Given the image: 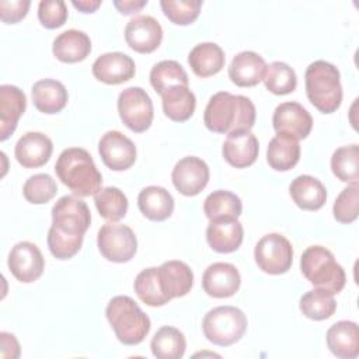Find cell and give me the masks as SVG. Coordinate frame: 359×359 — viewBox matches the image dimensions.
<instances>
[{
    "label": "cell",
    "mask_w": 359,
    "mask_h": 359,
    "mask_svg": "<svg viewBox=\"0 0 359 359\" xmlns=\"http://www.w3.org/2000/svg\"><path fill=\"white\" fill-rule=\"evenodd\" d=\"M94 202L101 217L108 222H118L128 212V198L116 187L101 188L94 195Z\"/></svg>",
    "instance_id": "8d00e7d4"
},
{
    "label": "cell",
    "mask_w": 359,
    "mask_h": 359,
    "mask_svg": "<svg viewBox=\"0 0 359 359\" xmlns=\"http://www.w3.org/2000/svg\"><path fill=\"white\" fill-rule=\"evenodd\" d=\"M171 180L180 194L195 196L203 191L209 182V167L202 158L188 156L174 165Z\"/></svg>",
    "instance_id": "4fadbf2b"
},
{
    "label": "cell",
    "mask_w": 359,
    "mask_h": 359,
    "mask_svg": "<svg viewBox=\"0 0 359 359\" xmlns=\"http://www.w3.org/2000/svg\"><path fill=\"white\" fill-rule=\"evenodd\" d=\"M27 97L11 84L0 86V140L4 142L15 130L20 116L25 112Z\"/></svg>",
    "instance_id": "7402d4cb"
},
{
    "label": "cell",
    "mask_w": 359,
    "mask_h": 359,
    "mask_svg": "<svg viewBox=\"0 0 359 359\" xmlns=\"http://www.w3.org/2000/svg\"><path fill=\"white\" fill-rule=\"evenodd\" d=\"M150 348L157 359H180L185 353L187 341L178 328L164 325L153 335Z\"/></svg>",
    "instance_id": "1f68e13d"
},
{
    "label": "cell",
    "mask_w": 359,
    "mask_h": 359,
    "mask_svg": "<svg viewBox=\"0 0 359 359\" xmlns=\"http://www.w3.org/2000/svg\"><path fill=\"white\" fill-rule=\"evenodd\" d=\"M327 346L341 359H355L359 355V328L355 321L341 320L327 331Z\"/></svg>",
    "instance_id": "cb8c5ba5"
},
{
    "label": "cell",
    "mask_w": 359,
    "mask_h": 359,
    "mask_svg": "<svg viewBox=\"0 0 359 359\" xmlns=\"http://www.w3.org/2000/svg\"><path fill=\"white\" fill-rule=\"evenodd\" d=\"M146 4H147V0H115L114 1V6L116 7V10L123 15L137 13Z\"/></svg>",
    "instance_id": "bcb514c9"
},
{
    "label": "cell",
    "mask_w": 359,
    "mask_h": 359,
    "mask_svg": "<svg viewBox=\"0 0 359 359\" xmlns=\"http://www.w3.org/2000/svg\"><path fill=\"white\" fill-rule=\"evenodd\" d=\"M0 358L1 359H17L20 356V344L17 338L10 332H0Z\"/></svg>",
    "instance_id": "f6af8a7d"
},
{
    "label": "cell",
    "mask_w": 359,
    "mask_h": 359,
    "mask_svg": "<svg viewBox=\"0 0 359 359\" xmlns=\"http://www.w3.org/2000/svg\"><path fill=\"white\" fill-rule=\"evenodd\" d=\"M118 112L132 132L142 133L147 130L153 122L154 109L150 95L142 87H128L118 97Z\"/></svg>",
    "instance_id": "30bf717a"
},
{
    "label": "cell",
    "mask_w": 359,
    "mask_h": 359,
    "mask_svg": "<svg viewBox=\"0 0 359 359\" xmlns=\"http://www.w3.org/2000/svg\"><path fill=\"white\" fill-rule=\"evenodd\" d=\"M255 116V105L248 97L219 91L208 101L203 123L215 133L229 135L236 130H251Z\"/></svg>",
    "instance_id": "7a4b0ae2"
},
{
    "label": "cell",
    "mask_w": 359,
    "mask_h": 359,
    "mask_svg": "<svg viewBox=\"0 0 359 359\" xmlns=\"http://www.w3.org/2000/svg\"><path fill=\"white\" fill-rule=\"evenodd\" d=\"M203 212L209 220L224 217L238 219L243 212V203L236 194L224 189H217L206 196L203 202Z\"/></svg>",
    "instance_id": "d6a6232c"
},
{
    "label": "cell",
    "mask_w": 359,
    "mask_h": 359,
    "mask_svg": "<svg viewBox=\"0 0 359 359\" xmlns=\"http://www.w3.org/2000/svg\"><path fill=\"white\" fill-rule=\"evenodd\" d=\"M243 237V224L234 217L210 220L206 229V240L210 248L220 254H229L238 250Z\"/></svg>",
    "instance_id": "44dd1931"
},
{
    "label": "cell",
    "mask_w": 359,
    "mask_h": 359,
    "mask_svg": "<svg viewBox=\"0 0 359 359\" xmlns=\"http://www.w3.org/2000/svg\"><path fill=\"white\" fill-rule=\"evenodd\" d=\"M258 151L259 143L251 130H236L229 133L222 146L224 160L236 168H245L254 164Z\"/></svg>",
    "instance_id": "ac0fdd59"
},
{
    "label": "cell",
    "mask_w": 359,
    "mask_h": 359,
    "mask_svg": "<svg viewBox=\"0 0 359 359\" xmlns=\"http://www.w3.org/2000/svg\"><path fill=\"white\" fill-rule=\"evenodd\" d=\"M105 316L118 341L129 346L140 344L151 327L149 316L129 296L112 297L105 309Z\"/></svg>",
    "instance_id": "5b68a950"
},
{
    "label": "cell",
    "mask_w": 359,
    "mask_h": 359,
    "mask_svg": "<svg viewBox=\"0 0 359 359\" xmlns=\"http://www.w3.org/2000/svg\"><path fill=\"white\" fill-rule=\"evenodd\" d=\"M289 194L293 202L303 210H318L327 201L324 184L311 175H299L289 185Z\"/></svg>",
    "instance_id": "484cf974"
},
{
    "label": "cell",
    "mask_w": 359,
    "mask_h": 359,
    "mask_svg": "<svg viewBox=\"0 0 359 359\" xmlns=\"http://www.w3.org/2000/svg\"><path fill=\"white\" fill-rule=\"evenodd\" d=\"M7 265L17 280L31 283L42 275L45 261L41 250L34 243L20 241L11 248Z\"/></svg>",
    "instance_id": "7c38bea8"
},
{
    "label": "cell",
    "mask_w": 359,
    "mask_h": 359,
    "mask_svg": "<svg viewBox=\"0 0 359 359\" xmlns=\"http://www.w3.org/2000/svg\"><path fill=\"white\" fill-rule=\"evenodd\" d=\"M67 7L62 0H42L38 6V20L42 27L55 29L62 27L67 20Z\"/></svg>",
    "instance_id": "7bdbcfd3"
},
{
    "label": "cell",
    "mask_w": 359,
    "mask_h": 359,
    "mask_svg": "<svg viewBox=\"0 0 359 359\" xmlns=\"http://www.w3.org/2000/svg\"><path fill=\"white\" fill-rule=\"evenodd\" d=\"M264 84L266 90L271 91L272 94L285 95L296 90L297 77L294 70L287 63L276 60V62H272L269 66H266Z\"/></svg>",
    "instance_id": "f35d334b"
},
{
    "label": "cell",
    "mask_w": 359,
    "mask_h": 359,
    "mask_svg": "<svg viewBox=\"0 0 359 359\" xmlns=\"http://www.w3.org/2000/svg\"><path fill=\"white\" fill-rule=\"evenodd\" d=\"M125 41L135 52L151 53L163 41V28L151 15H136L125 27Z\"/></svg>",
    "instance_id": "9a60e30c"
},
{
    "label": "cell",
    "mask_w": 359,
    "mask_h": 359,
    "mask_svg": "<svg viewBox=\"0 0 359 359\" xmlns=\"http://www.w3.org/2000/svg\"><path fill=\"white\" fill-rule=\"evenodd\" d=\"M164 15L177 25H188L194 22L202 7L201 0H163L160 1Z\"/></svg>",
    "instance_id": "60d3db41"
},
{
    "label": "cell",
    "mask_w": 359,
    "mask_h": 359,
    "mask_svg": "<svg viewBox=\"0 0 359 359\" xmlns=\"http://www.w3.org/2000/svg\"><path fill=\"white\" fill-rule=\"evenodd\" d=\"M72 4L81 13H94L101 6V0H73Z\"/></svg>",
    "instance_id": "7dc6e473"
},
{
    "label": "cell",
    "mask_w": 359,
    "mask_h": 359,
    "mask_svg": "<svg viewBox=\"0 0 359 359\" xmlns=\"http://www.w3.org/2000/svg\"><path fill=\"white\" fill-rule=\"evenodd\" d=\"M224 52L215 42L198 43L188 55V63L198 77H210L217 74L224 67Z\"/></svg>",
    "instance_id": "f1b7e54d"
},
{
    "label": "cell",
    "mask_w": 359,
    "mask_h": 359,
    "mask_svg": "<svg viewBox=\"0 0 359 359\" xmlns=\"http://www.w3.org/2000/svg\"><path fill=\"white\" fill-rule=\"evenodd\" d=\"M53 151L52 140L41 132H27L15 143V160L24 168H38L49 161Z\"/></svg>",
    "instance_id": "d6986e66"
},
{
    "label": "cell",
    "mask_w": 359,
    "mask_h": 359,
    "mask_svg": "<svg viewBox=\"0 0 359 359\" xmlns=\"http://www.w3.org/2000/svg\"><path fill=\"white\" fill-rule=\"evenodd\" d=\"M163 111L167 118L174 122L188 121L196 107L195 94L188 88V86H174L167 88L161 94Z\"/></svg>",
    "instance_id": "4dcf8cb0"
},
{
    "label": "cell",
    "mask_w": 359,
    "mask_h": 359,
    "mask_svg": "<svg viewBox=\"0 0 359 359\" xmlns=\"http://www.w3.org/2000/svg\"><path fill=\"white\" fill-rule=\"evenodd\" d=\"M300 269L314 287L332 294L339 293L346 283L344 268L335 261L334 254L323 245H310L303 251Z\"/></svg>",
    "instance_id": "8992f818"
},
{
    "label": "cell",
    "mask_w": 359,
    "mask_h": 359,
    "mask_svg": "<svg viewBox=\"0 0 359 359\" xmlns=\"http://www.w3.org/2000/svg\"><path fill=\"white\" fill-rule=\"evenodd\" d=\"M300 160L299 140L283 133H278L269 140L266 161L276 171H289Z\"/></svg>",
    "instance_id": "f546056e"
},
{
    "label": "cell",
    "mask_w": 359,
    "mask_h": 359,
    "mask_svg": "<svg viewBox=\"0 0 359 359\" xmlns=\"http://www.w3.org/2000/svg\"><path fill=\"white\" fill-rule=\"evenodd\" d=\"M52 52L63 63H77L90 55L91 39L83 31L67 29L55 38Z\"/></svg>",
    "instance_id": "d4e9b609"
},
{
    "label": "cell",
    "mask_w": 359,
    "mask_h": 359,
    "mask_svg": "<svg viewBox=\"0 0 359 359\" xmlns=\"http://www.w3.org/2000/svg\"><path fill=\"white\" fill-rule=\"evenodd\" d=\"M245 314L234 306H217L209 310L202 321L203 335L219 346H230L241 339L247 330Z\"/></svg>",
    "instance_id": "52a82bcc"
},
{
    "label": "cell",
    "mask_w": 359,
    "mask_h": 359,
    "mask_svg": "<svg viewBox=\"0 0 359 359\" xmlns=\"http://www.w3.org/2000/svg\"><path fill=\"white\" fill-rule=\"evenodd\" d=\"M57 192V185L55 180L49 174H35L31 175L24 187H22V195L29 203L42 205L49 202Z\"/></svg>",
    "instance_id": "ab89813d"
},
{
    "label": "cell",
    "mask_w": 359,
    "mask_h": 359,
    "mask_svg": "<svg viewBox=\"0 0 359 359\" xmlns=\"http://www.w3.org/2000/svg\"><path fill=\"white\" fill-rule=\"evenodd\" d=\"M358 208H359V185L349 184L344 188L339 195L337 196L332 213L334 219L339 223L348 224L358 219Z\"/></svg>",
    "instance_id": "b9f144b4"
},
{
    "label": "cell",
    "mask_w": 359,
    "mask_h": 359,
    "mask_svg": "<svg viewBox=\"0 0 359 359\" xmlns=\"http://www.w3.org/2000/svg\"><path fill=\"white\" fill-rule=\"evenodd\" d=\"M188 74L177 60H161L150 70V84L157 94L174 86H188Z\"/></svg>",
    "instance_id": "e575fe53"
},
{
    "label": "cell",
    "mask_w": 359,
    "mask_h": 359,
    "mask_svg": "<svg viewBox=\"0 0 359 359\" xmlns=\"http://www.w3.org/2000/svg\"><path fill=\"white\" fill-rule=\"evenodd\" d=\"M300 311L310 320L321 321L330 318L337 310V302L334 294L314 287L313 290L306 292L299 302Z\"/></svg>",
    "instance_id": "836d02e7"
},
{
    "label": "cell",
    "mask_w": 359,
    "mask_h": 359,
    "mask_svg": "<svg viewBox=\"0 0 359 359\" xmlns=\"http://www.w3.org/2000/svg\"><path fill=\"white\" fill-rule=\"evenodd\" d=\"M254 258L262 272L269 275H282L292 266L293 247L285 236L279 233H269L257 243Z\"/></svg>",
    "instance_id": "9c48e42d"
},
{
    "label": "cell",
    "mask_w": 359,
    "mask_h": 359,
    "mask_svg": "<svg viewBox=\"0 0 359 359\" xmlns=\"http://www.w3.org/2000/svg\"><path fill=\"white\" fill-rule=\"evenodd\" d=\"M309 101L323 114L335 112L342 101L339 70L330 62L314 60L304 73Z\"/></svg>",
    "instance_id": "277c9868"
},
{
    "label": "cell",
    "mask_w": 359,
    "mask_h": 359,
    "mask_svg": "<svg viewBox=\"0 0 359 359\" xmlns=\"http://www.w3.org/2000/svg\"><path fill=\"white\" fill-rule=\"evenodd\" d=\"M272 125L276 133L289 135L297 140L306 139L313 128V118L309 111L294 101L279 104L272 115Z\"/></svg>",
    "instance_id": "5bb4252c"
},
{
    "label": "cell",
    "mask_w": 359,
    "mask_h": 359,
    "mask_svg": "<svg viewBox=\"0 0 359 359\" xmlns=\"http://www.w3.org/2000/svg\"><path fill=\"white\" fill-rule=\"evenodd\" d=\"M241 285L238 269L229 262L210 264L202 276V287L206 294L216 299L231 297Z\"/></svg>",
    "instance_id": "2e32d148"
},
{
    "label": "cell",
    "mask_w": 359,
    "mask_h": 359,
    "mask_svg": "<svg viewBox=\"0 0 359 359\" xmlns=\"http://www.w3.org/2000/svg\"><path fill=\"white\" fill-rule=\"evenodd\" d=\"M55 172L79 198L95 195L102 185V175L91 154L81 147L65 149L56 160Z\"/></svg>",
    "instance_id": "3957f363"
},
{
    "label": "cell",
    "mask_w": 359,
    "mask_h": 359,
    "mask_svg": "<svg viewBox=\"0 0 359 359\" xmlns=\"http://www.w3.org/2000/svg\"><path fill=\"white\" fill-rule=\"evenodd\" d=\"M31 93L35 108L43 114L60 112L69 101V94L63 83L53 79L38 80L34 83Z\"/></svg>",
    "instance_id": "83f0119b"
},
{
    "label": "cell",
    "mask_w": 359,
    "mask_h": 359,
    "mask_svg": "<svg viewBox=\"0 0 359 359\" xmlns=\"http://www.w3.org/2000/svg\"><path fill=\"white\" fill-rule=\"evenodd\" d=\"M266 63L252 50L237 53L229 66V79L238 87H254L264 80Z\"/></svg>",
    "instance_id": "603a6c76"
},
{
    "label": "cell",
    "mask_w": 359,
    "mask_h": 359,
    "mask_svg": "<svg viewBox=\"0 0 359 359\" xmlns=\"http://www.w3.org/2000/svg\"><path fill=\"white\" fill-rule=\"evenodd\" d=\"M137 206L149 220L163 222L174 212V198L165 188L149 185L139 192Z\"/></svg>",
    "instance_id": "4316f807"
},
{
    "label": "cell",
    "mask_w": 359,
    "mask_h": 359,
    "mask_svg": "<svg viewBox=\"0 0 359 359\" xmlns=\"http://www.w3.org/2000/svg\"><path fill=\"white\" fill-rule=\"evenodd\" d=\"M331 170L339 181L348 182V184H358V180H359L358 144L338 147L331 156Z\"/></svg>",
    "instance_id": "d590c367"
},
{
    "label": "cell",
    "mask_w": 359,
    "mask_h": 359,
    "mask_svg": "<svg viewBox=\"0 0 359 359\" xmlns=\"http://www.w3.org/2000/svg\"><path fill=\"white\" fill-rule=\"evenodd\" d=\"M91 223V213L84 201L65 195L52 208V226L48 231V248L57 259H69L81 248Z\"/></svg>",
    "instance_id": "6da1fadb"
},
{
    "label": "cell",
    "mask_w": 359,
    "mask_h": 359,
    "mask_svg": "<svg viewBox=\"0 0 359 359\" xmlns=\"http://www.w3.org/2000/svg\"><path fill=\"white\" fill-rule=\"evenodd\" d=\"M97 245L105 259L123 264L135 257L137 251V238L129 226L109 222L100 227Z\"/></svg>",
    "instance_id": "ba28073f"
},
{
    "label": "cell",
    "mask_w": 359,
    "mask_h": 359,
    "mask_svg": "<svg viewBox=\"0 0 359 359\" xmlns=\"http://www.w3.org/2000/svg\"><path fill=\"white\" fill-rule=\"evenodd\" d=\"M157 276L163 293L171 300L188 294L194 285V272L188 264L171 259L157 268Z\"/></svg>",
    "instance_id": "ffe728a7"
},
{
    "label": "cell",
    "mask_w": 359,
    "mask_h": 359,
    "mask_svg": "<svg viewBox=\"0 0 359 359\" xmlns=\"http://www.w3.org/2000/svg\"><path fill=\"white\" fill-rule=\"evenodd\" d=\"M133 289L137 297L147 306L160 307L170 302V299L161 290L156 266H150L139 272L135 279Z\"/></svg>",
    "instance_id": "74e56055"
},
{
    "label": "cell",
    "mask_w": 359,
    "mask_h": 359,
    "mask_svg": "<svg viewBox=\"0 0 359 359\" xmlns=\"http://www.w3.org/2000/svg\"><path fill=\"white\" fill-rule=\"evenodd\" d=\"M31 6L29 0H1L0 1V17L6 24H15L21 21Z\"/></svg>",
    "instance_id": "ee69618b"
},
{
    "label": "cell",
    "mask_w": 359,
    "mask_h": 359,
    "mask_svg": "<svg viewBox=\"0 0 359 359\" xmlns=\"http://www.w3.org/2000/svg\"><path fill=\"white\" fill-rule=\"evenodd\" d=\"M93 76L105 84H122L135 76L136 66L130 56L122 52H108L98 56L91 66Z\"/></svg>",
    "instance_id": "e0dca14e"
},
{
    "label": "cell",
    "mask_w": 359,
    "mask_h": 359,
    "mask_svg": "<svg viewBox=\"0 0 359 359\" xmlns=\"http://www.w3.org/2000/svg\"><path fill=\"white\" fill-rule=\"evenodd\" d=\"M98 153L102 163L114 171L128 170L136 161L135 143L119 130H108L101 136Z\"/></svg>",
    "instance_id": "8fae6325"
}]
</instances>
